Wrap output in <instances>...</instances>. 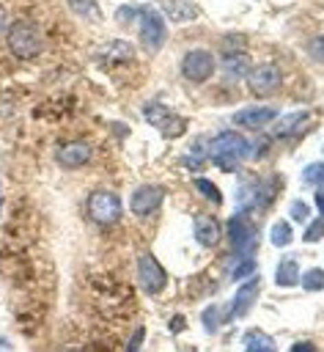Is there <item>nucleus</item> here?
Masks as SVG:
<instances>
[{"instance_id":"nucleus-1","label":"nucleus","mask_w":324,"mask_h":352,"mask_svg":"<svg viewBox=\"0 0 324 352\" xmlns=\"http://www.w3.org/2000/svg\"><path fill=\"white\" fill-rule=\"evenodd\" d=\"M247 151H250V146H247V140H244L239 132H220V135L211 138L209 146H206L209 160H214V162H217L220 168H225V170H231L242 157H247Z\"/></svg>"},{"instance_id":"nucleus-2","label":"nucleus","mask_w":324,"mask_h":352,"mask_svg":"<svg viewBox=\"0 0 324 352\" xmlns=\"http://www.w3.org/2000/svg\"><path fill=\"white\" fill-rule=\"evenodd\" d=\"M5 44H8L11 55H16L22 60H30L41 52V36L30 22H14L5 33Z\"/></svg>"},{"instance_id":"nucleus-3","label":"nucleus","mask_w":324,"mask_h":352,"mask_svg":"<svg viewBox=\"0 0 324 352\" xmlns=\"http://www.w3.org/2000/svg\"><path fill=\"white\" fill-rule=\"evenodd\" d=\"M88 217L96 226H115L121 220V198L110 190H96L88 198Z\"/></svg>"},{"instance_id":"nucleus-4","label":"nucleus","mask_w":324,"mask_h":352,"mask_svg":"<svg viewBox=\"0 0 324 352\" xmlns=\"http://www.w3.org/2000/svg\"><path fill=\"white\" fill-rule=\"evenodd\" d=\"M143 118H146L151 126L162 129L165 138H178V135L187 132V118L176 116L170 107H165V104H159V102H148V104L143 107Z\"/></svg>"},{"instance_id":"nucleus-5","label":"nucleus","mask_w":324,"mask_h":352,"mask_svg":"<svg viewBox=\"0 0 324 352\" xmlns=\"http://www.w3.org/2000/svg\"><path fill=\"white\" fill-rule=\"evenodd\" d=\"M137 16H140V41L146 44L148 52H159V47L165 44V36H167L162 14L151 6H146V8H137Z\"/></svg>"},{"instance_id":"nucleus-6","label":"nucleus","mask_w":324,"mask_h":352,"mask_svg":"<svg viewBox=\"0 0 324 352\" xmlns=\"http://www.w3.org/2000/svg\"><path fill=\"white\" fill-rule=\"evenodd\" d=\"M228 236H231V245L239 256H250L258 245V231H255L253 220H247L244 212H236L228 220Z\"/></svg>"},{"instance_id":"nucleus-7","label":"nucleus","mask_w":324,"mask_h":352,"mask_svg":"<svg viewBox=\"0 0 324 352\" xmlns=\"http://www.w3.org/2000/svg\"><path fill=\"white\" fill-rule=\"evenodd\" d=\"M137 278H140V286L146 294H159L167 283V272L165 267L151 256V253H140L137 258Z\"/></svg>"},{"instance_id":"nucleus-8","label":"nucleus","mask_w":324,"mask_h":352,"mask_svg":"<svg viewBox=\"0 0 324 352\" xmlns=\"http://www.w3.org/2000/svg\"><path fill=\"white\" fill-rule=\"evenodd\" d=\"M211 72H214V55L206 50H189L181 58V74L189 82H206L211 77Z\"/></svg>"},{"instance_id":"nucleus-9","label":"nucleus","mask_w":324,"mask_h":352,"mask_svg":"<svg viewBox=\"0 0 324 352\" xmlns=\"http://www.w3.org/2000/svg\"><path fill=\"white\" fill-rule=\"evenodd\" d=\"M162 201H165V187H159V184H143V187H137V190L132 192L129 209H132L137 217H146V214L157 212V209L162 206Z\"/></svg>"},{"instance_id":"nucleus-10","label":"nucleus","mask_w":324,"mask_h":352,"mask_svg":"<svg viewBox=\"0 0 324 352\" xmlns=\"http://www.w3.org/2000/svg\"><path fill=\"white\" fill-rule=\"evenodd\" d=\"M275 190H277V182H275V179H269V182H247V184H242V190H239V206H242V209L266 206V204L272 201Z\"/></svg>"},{"instance_id":"nucleus-11","label":"nucleus","mask_w":324,"mask_h":352,"mask_svg":"<svg viewBox=\"0 0 324 352\" xmlns=\"http://www.w3.org/2000/svg\"><path fill=\"white\" fill-rule=\"evenodd\" d=\"M258 294H261V280H258V275H255V278H247V280L236 289L233 302H231V311H228L225 319H242V316H247V311L255 305Z\"/></svg>"},{"instance_id":"nucleus-12","label":"nucleus","mask_w":324,"mask_h":352,"mask_svg":"<svg viewBox=\"0 0 324 352\" xmlns=\"http://www.w3.org/2000/svg\"><path fill=\"white\" fill-rule=\"evenodd\" d=\"M247 80H250V91L255 96H269L280 88V69L275 63H264L255 72H250Z\"/></svg>"},{"instance_id":"nucleus-13","label":"nucleus","mask_w":324,"mask_h":352,"mask_svg":"<svg viewBox=\"0 0 324 352\" xmlns=\"http://www.w3.org/2000/svg\"><path fill=\"white\" fill-rule=\"evenodd\" d=\"M55 160H58V165H63V168H80V165H85V162L91 160V146L82 143V140H69V143L58 146Z\"/></svg>"},{"instance_id":"nucleus-14","label":"nucleus","mask_w":324,"mask_h":352,"mask_svg":"<svg viewBox=\"0 0 324 352\" xmlns=\"http://www.w3.org/2000/svg\"><path fill=\"white\" fill-rule=\"evenodd\" d=\"M275 118H277V110H272V107H244L233 116V124L247 126V129H258V126H264Z\"/></svg>"},{"instance_id":"nucleus-15","label":"nucleus","mask_w":324,"mask_h":352,"mask_svg":"<svg viewBox=\"0 0 324 352\" xmlns=\"http://www.w3.org/2000/svg\"><path fill=\"white\" fill-rule=\"evenodd\" d=\"M195 239L203 248H214L220 242V223L209 214H198L195 217Z\"/></svg>"},{"instance_id":"nucleus-16","label":"nucleus","mask_w":324,"mask_h":352,"mask_svg":"<svg viewBox=\"0 0 324 352\" xmlns=\"http://www.w3.org/2000/svg\"><path fill=\"white\" fill-rule=\"evenodd\" d=\"M162 11H165V16L170 22H189V19H195L200 14L198 6L189 3V0H165L162 3Z\"/></svg>"},{"instance_id":"nucleus-17","label":"nucleus","mask_w":324,"mask_h":352,"mask_svg":"<svg viewBox=\"0 0 324 352\" xmlns=\"http://www.w3.org/2000/svg\"><path fill=\"white\" fill-rule=\"evenodd\" d=\"M308 121V110H297V113H288V116H280L272 126V135L275 138H288V135H297L299 126Z\"/></svg>"},{"instance_id":"nucleus-18","label":"nucleus","mask_w":324,"mask_h":352,"mask_svg":"<svg viewBox=\"0 0 324 352\" xmlns=\"http://www.w3.org/2000/svg\"><path fill=\"white\" fill-rule=\"evenodd\" d=\"M275 283H277V286H283V289H288V286H297V283H299V264H297V258L286 256V258L277 264V270H275Z\"/></svg>"},{"instance_id":"nucleus-19","label":"nucleus","mask_w":324,"mask_h":352,"mask_svg":"<svg viewBox=\"0 0 324 352\" xmlns=\"http://www.w3.org/2000/svg\"><path fill=\"white\" fill-rule=\"evenodd\" d=\"M222 72H225L228 77H233V80L247 77V74H250V58L242 55V52H236V55H225V58H222Z\"/></svg>"},{"instance_id":"nucleus-20","label":"nucleus","mask_w":324,"mask_h":352,"mask_svg":"<svg viewBox=\"0 0 324 352\" xmlns=\"http://www.w3.org/2000/svg\"><path fill=\"white\" fill-rule=\"evenodd\" d=\"M269 239H272V245H275V248H286V245H291L294 231H291L288 220H277V223L269 228Z\"/></svg>"},{"instance_id":"nucleus-21","label":"nucleus","mask_w":324,"mask_h":352,"mask_svg":"<svg viewBox=\"0 0 324 352\" xmlns=\"http://www.w3.org/2000/svg\"><path fill=\"white\" fill-rule=\"evenodd\" d=\"M302 182L310 187H324V162H310L302 168Z\"/></svg>"},{"instance_id":"nucleus-22","label":"nucleus","mask_w":324,"mask_h":352,"mask_svg":"<svg viewBox=\"0 0 324 352\" xmlns=\"http://www.w3.org/2000/svg\"><path fill=\"white\" fill-rule=\"evenodd\" d=\"M69 8L85 19H96L99 16V8H96V0H69Z\"/></svg>"},{"instance_id":"nucleus-23","label":"nucleus","mask_w":324,"mask_h":352,"mask_svg":"<svg viewBox=\"0 0 324 352\" xmlns=\"http://www.w3.org/2000/svg\"><path fill=\"white\" fill-rule=\"evenodd\" d=\"M244 346L247 349H275V341L269 338V336H264V333H247L244 336Z\"/></svg>"},{"instance_id":"nucleus-24","label":"nucleus","mask_w":324,"mask_h":352,"mask_svg":"<svg viewBox=\"0 0 324 352\" xmlns=\"http://www.w3.org/2000/svg\"><path fill=\"white\" fill-rule=\"evenodd\" d=\"M302 289H308V292L324 289V270H308L302 275Z\"/></svg>"},{"instance_id":"nucleus-25","label":"nucleus","mask_w":324,"mask_h":352,"mask_svg":"<svg viewBox=\"0 0 324 352\" xmlns=\"http://www.w3.org/2000/svg\"><path fill=\"white\" fill-rule=\"evenodd\" d=\"M200 319H203V327H206L209 333H214V330L222 324V314H220V308H217V305H209V308L203 311V316H200Z\"/></svg>"},{"instance_id":"nucleus-26","label":"nucleus","mask_w":324,"mask_h":352,"mask_svg":"<svg viewBox=\"0 0 324 352\" xmlns=\"http://www.w3.org/2000/svg\"><path fill=\"white\" fill-rule=\"evenodd\" d=\"M321 236H324V214H319L316 220H310V226L305 228L302 239H305V242H319Z\"/></svg>"},{"instance_id":"nucleus-27","label":"nucleus","mask_w":324,"mask_h":352,"mask_svg":"<svg viewBox=\"0 0 324 352\" xmlns=\"http://www.w3.org/2000/svg\"><path fill=\"white\" fill-rule=\"evenodd\" d=\"M195 187L209 198V201H214V204H222V192L211 184V182H206V179H195Z\"/></svg>"},{"instance_id":"nucleus-28","label":"nucleus","mask_w":324,"mask_h":352,"mask_svg":"<svg viewBox=\"0 0 324 352\" xmlns=\"http://www.w3.org/2000/svg\"><path fill=\"white\" fill-rule=\"evenodd\" d=\"M253 272H255V261L250 256H242V261H236V267H231L233 278H244V275H253Z\"/></svg>"},{"instance_id":"nucleus-29","label":"nucleus","mask_w":324,"mask_h":352,"mask_svg":"<svg viewBox=\"0 0 324 352\" xmlns=\"http://www.w3.org/2000/svg\"><path fill=\"white\" fill-rule=\"evenodd\" d=\"M308 50H310V55H313L316 60H321V63H324V33H321V36H316V38L308 44Z\"/></svg>"},{"instance_id":"nucleus-30","label":"nucleus","mask_w":324,"mask_h":352,"mask_svg":"<svg viewBox=\"0 0 324 352\" xmlns=\"http://www.w3.org/2000/svg\"><path fill=\"white\" fill-rule=\"evenodd\" d=\"M308 212H310V209H308L305 201H294V204H291V217H294V220H308Z\"/></svg>"},{"instance_id":"nucleus-31","label":"nucleus","mask_w":324,"mask_h":352,"mask_svg":"<svg viewBox=\"0 0 324 352\" xmlns=\"http://www.w3.org/2000/svg\"><path fill=\"white\" fill-rule=\"evenodd\" d=\"M115 16H118V22H124V25H126V22H132V19L137 16V8L124 6V8H118V14H115Z\"/></svg>"},{"instance_id":"nucleus-32","label":"nucleus","mask_w":324,"mask_h":352,"mask_svg":"<svg viewBox=\"0 0 324 352\" xmlns=\"http://www.w3.org/2000/svg\"><path fill=\"white\" fill-rule=\"evenodd\" d=\"M143 336H146V330H143V327H137V330H135V336H132V341L126 344V349H137V346L143 344Z\"/></svg>"},{"instance_id":"nucleus-33","label":"nucleus","mask_w":324,"mask_h":352,"mask_svg":"<svg viewBox=\"0 0 324 352\" xmlns=\"http://www.w3.org/2000/svg\"><path fill=\"white\" fill-rule=\"evenodd\" d=\"M316 209L324 214V190H321V187H319V192H316Z\"/></svg>"},{"instance_id":"nucleus-34","label":"nucleus","mask_w":324,"mask_h":352,"mask_svg":"<svg viewBox=\"0 0 324 352\" xmlns=\"http://www.w3.org/2000/svg\"><path fill=\"white\" fill-rule=\"evenodd\" d=\"M170 327H173V333H181V327H184V319H181V316H173Z\"/></svg>"},{"instance_id":"nucleus-35","label":"nucleus","mask_w":324,"mask_h":352,"mask_svg":"<svg viewBox=\"0 0 324 352\" xmlns=\"http://www.w3.org/2000/svg\"><path fill=\"white\" fill-rule=\"evenodd\" d=\"M5 28H8V16H5V11L0 8V33H5Z\"/></svg>"},{"instance_id":"nucleus-36","label":"nucleus","mask_w":324,"mask_h":352,"mask_svg":"<svg viewBox=\"0 0 324 352\" xmlns=\"http://www.w3.org/2000/svg\"><path fill=\"white\" fill-rule=\"evenodd\" d=\"M291 349H294V352H299V349H313V344H294Z\"/></svg>"},{"instance_id":"nucleus-37","label":"nucleus","mask_w":324,"mask_h":352,"mask_svg":"<svg viewBox=\"0 0 324 352\" xmlns=\"http://www.w3.org/2000/svg\"><path fill=\"white\" fill-rule=\"evenodd\" d=\"M0 209H3V187H0Z\"/></svg>"}]
</instances>
